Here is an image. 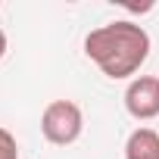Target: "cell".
<instances>
[{"mask_svg":"<svg viewBox=\"0 0 159 159\" xmlns=\"http://www.w3.org/2000/svg\"><path fill=\"white\" fill-rule=\"evenodd\" d=\"M84 56L112 81L131 78L150 56V34L137 22H109L84 38Z\"/></svg>","mask_w":159,"mask_h":159,"instance_id":"1","label":"cell"},{"mask_svg":"<svg viewBox=\"0 0 159 159\" xmlns=\"http://www.w3.org/2000/svg\"><path fill=\"white\" fill-rule=\"evenodd\" d=\"M84 131V116L81 106L72 100H53L44 106L41 112V134L53 143V147H69L81 137Z\"/></svg>","mask_w":159,"mask_h":159,"instance_id":"2","label":"cell"},{"mask_svg":"<svg viewBox=\"0 0 159 159\" xmlns=\"http://www.w3.org/2000/svg\"><path fill=\"white\" fill-rule=\"evenodd\" d=\"M125 109L137 122H150L159 116V78L156 75H137L125 88Z\"/></svg>","mask_w":159,"mask_h":159,"instance_id":"3","label":"cell"},{"mask_svg":"<svg viewBox=\"0 0 159 159\" xmlns=\"http://www.w3.org/2000/svg\"><path fill=\"white\" fill-rule=\"evenodd\" d=\"M125 159H159V134L153 128H137L125 140Z\"/></svg>","mask_w":159,"mask_h":159,"instance_id":"4","label":"cell"},{"mask_svg":"<svg viewBox=\"0 0 159 159\" xmlns=\"http://www.w3.org/2000/svg\"><path fill=\"white\" fill-rule=\"evenodd\" d=\"M0 159H19V143L7 128H0Z\"/></svg>","mask_w":159,"mask_h":159,"instance_id":"5","label":"cell"},{"mask_svg":"<svg viewBox=\"0 0 159 159\" xmlns=\"http://www.w3.org/2000/svg\"><path fill=\"white\" fill-rule=\"evenodd\" d=\"M7 56V34H3V28H0V59Z\"/></svg>","mask_w":159,"mask_h":159,"instance_id":"6","label":"cell"}]
</instances>
